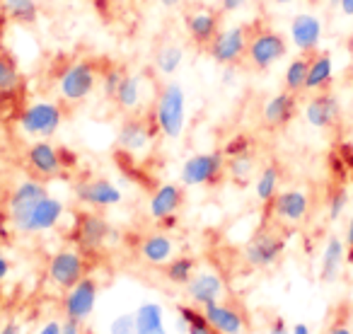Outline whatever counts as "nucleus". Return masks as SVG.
Returning <instances> with one entry per match:
<instances>
[{
    "label": "nucleus",
    "mask_w": 353,
    "mask_h": 334,
    "mask_svg": "<svg viewBox=\"0 0 353 334\" xmlns=\"http://www.w3.org/2000/svg\"><path fill=\"white\" fill-rule=\"evenodd\" d=\"M155 126L162 138L167 141H179L187 126V95L176 80H165L157 88L155 107L150 109Z\"/></svg>",
    "instance_id": "1"
},
{
    "label": "nucleus",
    "mask_w": 353,
    "mask_h": 334,
    "mask_svg": "<svg viewBox=\"0 0 353 334\" xmlns=\"http://www.w3.org/2000/svg\"><path fill=\"white\" fill-rule=\"evenodd\" d=\"M288 54V41L281 32L266 25H250V44L245 61L254 70H269Z\"/></svg>",
    "instance_id": "2"
},
{
    "label": "nucleus",
    "mask_w": 353,
    "mask_h": 334,
    "mask_svg": "<svg viewBox=\"0 0 353 334\" xmlns=\"http://www.w3.org/2000/svg\"><path fill=\"white\" fill-rule=\"evenodd\" d=\"M63 119H65V112L61 102L37 99V102H30L17 114V126L30 138H51L59 133Z\"/></svg>",
    "instance_id": "3"
},
{
    "label": "nucleus",
    "mask_w": 353,
    "mask_h": 334,
    "mask_svg": "<svg viewBox=\"0 0 353 334\" xmlns=\"http://www.w3.org/2000/svg\"><path fill=\"white\" fill-rule=\"evenodd\" d=\"M99 83V70L92 61L75 59L59 73V95L63 102L80 104L94 92Z\"/></svg>",
    "instance_id": "4"
},
{
    "label": "nucleus",
    "mask_w": 353,
    "mask_h": 334,
    "mask_svg": "<svg viewBox=\"0 0 353 334\" xmlns=\"http://www.w3.org/2000/svg\"><path fill=\"white\" fill-rule=\"evenodd\" d=\"M225 153L211 150V153H196V155L187 157L179 170V179L184 187H208L216 184L225 173Z\"/></svg>",
    "instance_id": "5"
},
{
    "label": "nucleus",
    "mask_w": 353,
    "mask_h": 334,
    "mask_svg": "<svg viewBox=\"0 0 353 334\" xmlns=\"http://www.w3.org/2000/svg\"><path fill=\"white\" fill-rule=\"evenodd\" d=\"M63 213H65V204L61 202V199L46 194V197L41 199V202H37L30 211L22 213L15 221H10V226H12V230L22 233V235H37V233L54 230L61 223V218H63Z\"/></svg>",
    "instance_id": "6"
},
{
    "label": "nucleus",
    "mask_w": 353,
    "mask_h": 334,
    "mask_svg": "<svg viewBox=\"0 0 353 334\" xmlns=\"http://www.w3.org/2000/svg\"><path fill=\"white\" fill-rule=\"evenodd\" d=\"M88 274V262H85V252L80 247H63V250L54 252L46 266V276L54 286L68 291L85 279Z\"/></svg>",
    "instance_id": "7"
},
{
    "label": "nucleus",
    "mask_w": 353,
    "mask_h": 334,
    "mask_svg": "<svg viewBox=\"0 0 353 334\" xmlns=\"http://www.w3.org/2000/svg\"><path fill=\"white\" fill-rule=\"evenodd\" d=\"M247 44H250V25L223 27L206 46V54L221 66H235L245 61Z\"/></svg>",
    "instance_id": "8"
},
{
    "label": "nucleus",
    "mask_w": 353,
    "mask_h": 334,
    "mask_svg": "<svg viewBox=\"0 0 353 334\" xmlns=\"http://www.w3.org/2000/svg\"><path fill=\"white\" fill-rule=\"evenodd\" d=\"M285 250V240L274 230H259L250 237V242L242 250L245 262L252 269H269L281 259Z\"/></svg>",
    "instance_id": "9"
},
{
    "label": "nucleus",
    "mask_w": 353,
    "mask_h": 334,
    "mask_svg": "<svg viewBox=\"0 0 353 334\" xmlns=\"http://www.w3.org/2000/svg\"><path fill=\"white\" fill-rule=\"evenodd\" d=\"M157 131L155 126V119H145V117H138V114H131L128 119H123L121 126H119L117 133V146L121 148L123 153L128 155H141L150 148L152 143V133Z\"/></svg>",
    "instance_id": "10"
},
{
    "label": "nucleus",
    "mask_w": 353,
    "mask_h": 334,
    "mask_svg": "<svg viewBox=\"0 0 353 334\" xmlns=\"http://www.w3.org/2000/svg\"><path fill=\"white\" fill-rule=\"evenodd\" d=\"M99 286L92 276H85L80 279L73 288L65 291L63 295V315L75 322H88L90 315L94 313V305H97Z\"/></svg>",
    "instance_id": "11"
},
{
    "label": "nucleus",
    "mask_w": 353,
    "mask_h": 334,
    "mask_svg": "<svg viewBox=\"0 0 353 334\" xmlns=\"http://www.w3.org/2000/svg\"><path fill=\"white\" fill-rule=\"evenodd\" d=\"M109 237H112V226H109V221L102 216V213H97L94 208L92 211L78 213V223H75V242H78L80 250L99 252L104 245H107Z\"/></svg>",
    "instance_id": "12"
},
{
    "label": "nucleus",
    "mask_w": 353,
    "mask_h": 334,
    "mask_svg": "<svg viewBox=\"0 0 353 334\" xmlns=\"http://www.w3.org/2000/svg\"><path fill=\"white\" fill-rule=\"evenodd\" d=\"M75 199H78L80 204H85V206L99 211V208L119 206V204L123 202V194H121V189L114 182H109V179L90 177L75 184Z\"/></svg>",
    "instance_id": "13"
},
{
    "label": "nucleus",
    "mask_w": 353,
    "mask_h": 334,
    "mask_svg": "<svg viewBox=\"0 0 353 334\" xmlns=\"http://www.w3.org/2000/svg\"><path fill=\"white\" fill-rule=\"evenodd\" d=\"M27 165H30L32 175L39 179L59 177L63 170V153L49 143L46 138H37L30 148H27Z\"/></svg>",
    "instance_id": "14"
},
{
    "label": "nucleus",
    "mask_w": 353,
    "mask_h": 334,
    "mask_svg": "<svg viewBox=\"0 0 353 334\" xmlns=\"http://www.w3.org/2000/svg\"><path fill=\"white\" fill-rule=\"evenodd\" d=\"M184 204V189L174 182H165L152 192L150 202H148V213L152 221L165 223V226H174V218Z\"/></svg>",
    "instance_id": "15"
},
{
    "label": "nucleus",
    "mask_w": 353,
    "mask_h": 334,
    "mask_svg": "<svg viewBox=\"0 0 353 334\" xmlns=\"http://www.w3.org/2000/svg\"><path fill=\"white\" fill-rule=\"evenodd\" d=\"M269 206L276 221L288 223V226H298V223H303L305 218H307L310 199H307V194L300 192V189H285V192L276 194Z\"/></svg>",
    "instance_id": "16"
},
{
    "label": "nucleus",
    "mask_w": 353,
    "mask_h": 334,
    "mask_svg": "<svg viewBox=\"0 0 353 334\" xmlns=\"http://www.w3.org/2000/svg\"><path fill=\"white\" fill-rule=\"evenodd\" d=\"M221 17H223V12L211 10V8H199V10L189 12V15L184 17V27H187V35L192 37L194 44L206 49L213 41V37L223 30Z\"/></svg>",
    "instance_id": "17"
},
{
    "label": "nucleus",
    "mask_w": 353,
    "mask_h": 334,
    "mask_svg": "<svg viewBox=\"0 0 353 334\" xmlns=\"http://www.w3.org/2000/svg\"><path fill=\"white\" fill-rule=\"evenodd\" d=\"M225 293V284H223V276L213 269L196 271L194 279L187 284V298L192 305L203 308V305L213 303V300H221Z\"/></svg>",
    "instance_id": "18"
},
{
    "label": "nucleus",
    "mask_w": 353,
    "mask_h": 334,
    "mask_svg": "<svg viewBox=\"0 0 353 334\" xmlns=\"http://www.w3.org/2000/svg\"><path fill=\"white\" fill-rule=\"evenodd\" d=\"M339 99L334 92L322 90V92H314L310 97V102L305 104V119H307L310 126L314 128H332L339 121Z\"/></svg>",
    "instance_id": "19"
},
{
    "label": "nucleus",
    "mask_w": 353,
    "mask_h": 334,
    "mask_svg": "<svg viewBox=\"0 0 353 334\" xmlns=\"http://www.w3.org/2000/svg\"><path fill=\"white\" fill-rule=\"evenodd\" d=\"M295 112H298V95L281 90L274 97L266 99L264 109H261V121L266 128H283L293 121Z\"/></svg>",
    "instance_id": "20"
},
{
    "label": "nucleus",
    "mask_w": 353,
    "mask_h": 334,
    "mask_svg": "<svg viewBox=\"0 0 353 334\" xmlns=\"http://www.w3.org/2000/svg\"><path fill=\"white\" fill-rule=\"evenodd\" d=\"M201 313L218 334H242L245 332V315H242L235 305L213 300V303L203 305Z\"/></svg>",
    "instance_id": "21"
},
{
    "label": "nucleus",
    "mask_w": 353,
    "mask_h": 334,
    "mask_svg": "<svg viewBox=\"0 0 353 334\" xmlns=\"http://www.w3.org/2000/svg\"><path fill=\"white\" fill-rule=\"evenodd\" d=\"M46 194H49V192H46L44 182H41L39 177L25 179V182H20L10 192V197H8V218H10V221L20 218L22 213L30 211V208L34 206L37 202H41V199H44Z\"/></svg>",
    "instance_id": "22"
},
{
    "label": "nucleus",
    "mask_w": 353,
    "mask_h": 334,
    "mask_svg": "<svg viewBox=\"0 0 353 334\" xmlns=\"http://www.w3.org/2000/svg\"><path fill=\"white\" fill-rule=\"evenodd\" d=\"M290 39L298 46L300 54H314L319 49V41H322V22L314 15H295L290 22Z\"/></svg>",
    "instance_id": "23"
},
{
    "label": "nucleus",
    "mask_w": 353,
    "mask_h": 334,
    "mask_svg": "<svg viewBox=\"0 0 353 334\" xmlns=\"http://www.w3.org/2000/svg\"><path fill=\"white\" fill-rule=\"evenodd\" d=\"M138 255L145 264L152 266H165L167 262L174 257V240L167 233H150L141 240Z\"/></svg>",
    "instance_id": "24"
},
{
    "label": "nucleus",
    "mask_w": 353,
    "mask_h": 334,
    "mask_svg": "<svg viewBox=\"0 0 353 334\" xmlns=\"http://www.w3.org/2000/svg\"><path fill=\"white\" fill-rule=\"evenodd\" d=\"M332 78H334L332 56H329L327 51H314V54H310V70H307V85H305V90H310V92L329 90Z\"/></svg>",
    "instance_id": "25"
},
{
    "label": "nucleus",
    "mask_w": 353,
    "mask_h": 334,
    "mask_svg": "<svg viewBox=\"0 0 353 334\" xmlns=\"http://www.w3.org/2000/svg\"><path fill=\"white\" fill-rule=\"evenodd\" d=\"M343 259H346V247H343V242L339 240V237H329L322 252V264H319V276H322L324 284H332V281L339 279Z\"/></svg>",
    "instance_id": "26"
},
{
    "label": "nucleus",
    "mask_w": 353,
    "mask_h": 334,
    "mask_svg": "<svg viewBox=\"0 0 353 334\" xmlns=\"http://www.w3.org/2000/svg\"><path fill=\"white\" fill-rule=\"evenodd\" d=\"M141 99H143V78L138 73H126L117 90L114 104H117L121 112L136 114V109L141 107Z\"/></svg>",
    "instance_id": "27"
},
{
    "label": "nucleus",
    "mask_w": 353,
    "mask_h": 334,
    "mask_svg": "<svg viewBox=\"0 0 353 334\" xmlns=\"http://www.w3.org/2000/svg\"><path fill=\"white\" fill-rule=\"evenodd\" d=\"M155 68L160 75L165 78H172L176 70L182 68V61H184V49L182 44H176V41H165V44L157 46L155 51Z\"/></svg>",
    "instance_id": "28"
},
{
    "label": "nucleus",
    "mask_w": 353,
    "mask_h": 334,
    "mask_svg": "<svg viewBox=\"0 0 353 334\" xmlns=\"http://www.w3.org/2000/svg\"><path fill=\"white\" fill-rule=\"evenodd\" d=\"M279 182H281V170L276 162H269V165L264 167L259 173V177H256L254 182V194L256 199H259L261 204H266L269 206L271 202H274V197L279 194Z\"/></svg>",
    "instance_id": "29"
},
{
    "label": "nucleus",
    "mask_w": 353,
    "mask_h": 334,
    "mask_svg": "<svg viewBox=\"0 0 353 334\" xmlns=\"http://www.w3.org/2000/svg\"><path fill=\"white\" fill-rule=\"evenodd\" d=\"M307 70H310V54H300L298 59L290 61L283 75V90H288V92H293V95L305 92Z\"/></svg>",
    "instance_id": "30"
},
{
    "label": "nucleus",
    "mask_w": 353,
    "mask_h": 334,
    "mask_svg": "<svg viewBox=\"0 0 353 334\" xmlns=\"http://www.w3.org/2000/svg\"><path fill=\"white\" fill-rule=\"evenodd\" d=\"M194 274H196V259L189 255L172 257L165 264V279L174 286H187L194 279Z\"/></svg>",
    "instance_id": "31"
},
{
    "label": "nucleus",
    "mask_w": 353,
    "mask_h": 334,
    "mask_svg": "<svg viewBox=\"0 0 353 334\" xmlns=\"http://www.w3.org/2000/svg\"><path fill=\"white\" fill-rule=\"evenodd\" d=\"M136 327L138 334H150L157 329H165V313H162V305L157 303H143L136 308Z\"/></svg>",
    "instance_id": "32"
},
{
    "label": "nucleus",
    "mask_w": 353,
    "mask_h": 334,
    "mask_svg": "<svg viewBox=\"0 0 353 334\" xmlns=\"http://www.w3.org/2000/svg\"><path fill=\"white\" fill-rule=\"evenodd\" d=\"M6 15L17 25H34L39 17V8L34 0H0Z\"/></svg>",
    "instance_id": "33"
},
{
    "label": "nucleus",
    "mask_w": 353,
    "mask_h": 334,
    "mask_svg": "<svg viewBox=\"0 0 353 334\" xmlns=\"http://www.w3.org/2000/svg\"><path fill=\"white\" fill-rule=\"evenodd\" d=\"M256 170V160L252 153H240V155H232L228 157L225 162V173L230 175L232 182L237 184H247L252 179V175H254Z\"/></svg>",
    "instance_id": "34"
},
{
    "label": "nucleus",
    "mask_w": 353,
    "mask_h": 334,
    "mask_svg": "<svg viewBox=\"0 0 353 334\" xmlns=\"http://www.w3.org/2000/svg\"><path fill=\"white\" fill-rule=\"evenodd\" d=\"M179 324H182L189 334H218L216 329L208 324V320L203 317L201 308H196V305H192V303L179 308Z\"/></svg>",
    "instance_id": "35"
},
{
    "label": "nucleus",
    "mask_w": 353,
    "mask_h": 334,
    "mask_svg": "<svg viewBox=\"0 0 353 334\" xmlns=\"http://www.w3.org/2000/svg\"><path fill=\"white\" fill-rule=\"evenodd\" d=\"M22 75L20 68L15 66V61L8 54H0V95H10L20 88Z\"/></svg>",
    "instance_id": "36"
},
{
    "label": "nucleus",
    "mask_w": 353,
    "mask_h": 334,
    "mask_svg": "<svg viewBox=\"0 0 353 334\" xmlns=\"http://www.w3.org/2000/svg\"><path fill=\"white\" fill-rule=\"evenodd\" d=\"M123 75H126V70H121L119 66H109V68L104 70L102 75H99V83H102L104 97L112 99V102H114V97H117V90H119V85H121Z\"/></svg>",
    "instance_id": "37"
},
{
    "label": "nucleus",
    "mask_w": 353,
    "mask_h": 334,
    "mask_svg": "<svg viewBox=\"0 0 353 334\" xmlns=\"http://www.w3.org/2000/svg\"><path fill=\"white\" fill-rule=\"evenodd\" d=\"M348 206V194L346 189H334L332 197H329V204H327V213H329V221H339L343 216Z\"/></svg>",
    "instance_id": "38"
},
{
    "label": "nucleus",
    "mask_w": 353,
    "mask_h": 334,
    "mask_svg": "<svg viewBox=\"0 0 353 334\" xmlns=\"http://www.w3.org/2000/svg\"><path fill=\"white\" fill-rule=\"evenodd\" d=\"M109 334H138L136 327V315L133 313H123L117 315L109 324Z\"/></svg>",
    "instance_id": "39"
},
{
    "label": "nucleus",
    "mask_w": 353,
    "mask_h": 334,
    "mask_svg": "<svg viewBox=\"0 0 353 334\" xmlns=\"http://www.w3.org/2000/svg\"><path fill=\"white\" fill-rule=\"evenodd\" d=\"M250 146L252 141L247 136H235L230 138V143H228V148L223 153H225V157H232V155H240V153H250Z\"/></svg>",
    "instance_id": "40"
},
{
    "label": "nucleus",
    "mask_w": 353,
    "mask_h": 334,
    "mask_svg": "<svg viewBox=\"0 0 353 334\" xmlns=\"http://www.w3.org/2000/svg\"><path fill=\"white\" fill-rule=\"evenodd\" d=\"M247 3H250V0H221V12L223 15H228V12H237V10H242Z\"/></svg>",
    "instance_id": "41"
},
{
    "label": "nucleus",
    "mask_w": 353,
    "mask_h": 334,
    "mask_svg": "<svg viewBox=\"0 0 353 334\" xmlns=\"http://www.w3.org/2000/svg\"><path fill=\"white\" fill-rule=\"evenodd\" d=\"M61 334H83V322H75V320H63L61 324Z\"/></svg>",
    "instance_id": "42"
},
{
    "label": "nucleus",
    "mask_w": 353,
    "mask_h": 334,
    "mask_svg": "<svg viewBox=\"0 0 353 334\" xmlns=\"http://www.w3.org/2000/svg\"><path fill=\"white\" fill-rule=\"evenodd\" d=\"M61 320H49V322L41 324V329L37 334H61Z\"/></svg>",
    "instance_id": "43"
},
{
    "label": "nucleus",
    "mask_w": 353,
    "mask_h": 334,
    "mask_svg": "<svg viewBox=\"0 0 353 334\" xmlns=\"http://www.w3.org/2000/svg\"><path fill=\"white\" fill-rule=\"evenodd\" d=\"M269 334H290V329H288V324H285V320L276 317L274 322L269 324Z\"/></svg>",
    "instance_id": "44"
},
{
    "label": "nucleus",
    "mask_w": 353,
    "mask_h": 334,
    "mask_svg": "<svg viewBox=\"0 0 353 334\" xmlns=\"http://www.w3.org/2000/svg\"><path fill=\"white\" fill-rule=\"evenodd\" d=\"M8 274H10V259H8V257L3 255V250H0V284L8 279Z\"/></svg>",
    "instance_id": "45"
},
{
    "label": "nucleus",
    "mask_w": 353,
    "mask_h": 334,
    "mask_svg": "<svg viewBox=\"0 0 353 334\" xmlns=\"http://www.w3.org/2000/svg\"><path fill=\"white\" fill-rule=\"evenodd\" d=\"M339 8L346 17H353V0H339Z\"/></svg>",
    "instance_id": "46"
},
{
    "label": "nucleus",
    "mask_w": 353,
    "mask_h": 334,
    "mask_svg": "<svg viewBox=\"0 0 353 334\" xmlns=\"http://www.w3.org/2000/svg\"><path fill=\"white\" fill-rule=\"evenodd\" d=\"M290 334H312V332H310V327L305 322H295L293 327H290Z\"/></svg>",
    "instance_id": "47"
},
{
    "label": "nucleus",
    "mask_w": 353,
    "mask_h": 334,
    "mask_svg": "<svg viewBox=\"0 0 353 334\" xmlns=\"http://www.w3.org/2000/svg\"><path fill=\"white\" fill-rule=\"evenodd\" d=\"M0 334H22L20 332V324H17V322H8L6 327L0 329Z\"/></svg>",
    "instance_id": "48"
},
{
    "label": "nucleus",
    "mask_w": 353,
    "mask_h": 334,
    "mask_svg": "<svg viewBox=\"0 0 353 334\" xmlns=\"http://www.w3.org/2000/svg\"><path fill=\"white\" fill-rule=\"evenodd\" d=\"M327 334H353V332L346 327V324H332V327H329V332H327Z\"/></svg>",
    "instance_id": "49"
},
{
    "label": "nucleus",
    "mask_w": 353,
    "mask_h": 334,
    "mask_svg": "<svg viewBox=\"0 0 353 334\" xmlns=\"http://www.w3.org/2000/svg\"><path fill=\"white\" fill-rule=\"evenodd\" d=\"M346 245L353 247V216H351V221H348V228H346Z\"/></svg>",
    "instance_id": "50"
},
{
    "label": "nucleus",
    "mask_w": 353,
    "mask_h": 334,
    "mask_svg": "<svg viewBox=\"0 0 353 334\" xmlns=\"http://www.w3.org/2000/svg\"><path fill=\"white\" fill-rule=\"evenodd\" d=\"M162 6L165 8H174V6H179V3H182V0H160Z\"/></svg>",
    "instance_id": "51"
},
{
    "label": "nucleus",
    "mask_w": 353,
    "mask_h": 334,
    "mask_svg": "<svg viewBox=\"0 0 353 334\" xmlns=\"http://www.w3.org/2000/svg\"><path fill=\"white\" fill-rule=\"evenodd\" d=\"M348 54H351V61H353V35H351V39H348Z\"/></svg>",
    "instance_id": "52"
},
{
    "label": "nucleus",
    "mask_w": 353,
    "mask_h": 334,
    "mask_svg": "<svg viewBox=\"0 0 353 334\" xmlns=\"http://www.w3.org/2000/svg\"><path fill=\"white\" fill-rule=\"evenodd\" d=\"M274 3H279V6H288V3H295V0H274Z\"/></svg>",
    "instance_id": "53"
},
{
    "label": "nucleus",
    "mask_w": 353,
    "mask_h": 334,
    "mask_svg": "<svg viewBox=\"0 0 353 334\" xmlns=\"http://www.w3.org/2000/svg\"><path fill=\"white\" fill-rule=\"evenodd\" d=\"M150 334H167V329H157V332H150Z\"/></svg>",
    "instance_id": "54"
}]
</instances>
